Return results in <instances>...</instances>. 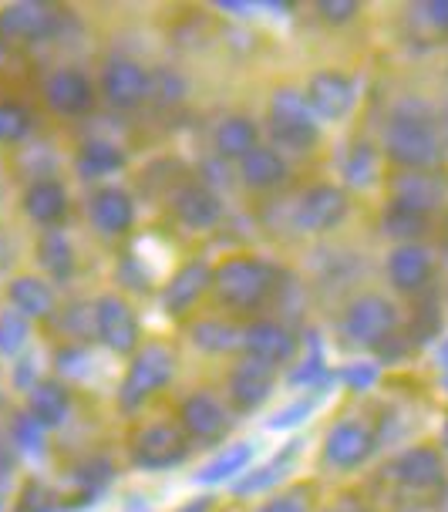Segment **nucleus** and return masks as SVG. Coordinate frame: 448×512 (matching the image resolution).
<instances>
[{
	"instance_id": "1",
	"label": "nucleus",
	"mask_w": 448,
	"mask_h": 512,
	"mask_svg": "<svg viewBox=\"0 0 448 512\" xmlns=\"http://www.w3.org/2000/svg\"><path fill=\"white\" fill-rule=\"evenodd\" d=\"M384 149H388V159L405 172H428L442 162V142H438L432 118L428 112H415L411 105L391 115Z\"/></svg>"
},
{
	"instance_id": "2",
	"label": "nucleus",
	"mask_w": 448,
	"mask_h": 512,
	"mask_svg": "<svg viewBox=\"0 0 448 512\" xmlns=\"http://www.w3.org/2000/svg\"><path fill=\"white\" fill-rule=\"evenodd\" d=\"M273 283H277V270L250 253L230 256L213 270V294L219 297V304L236 310L263 307V300L273 294Z\"/></svg>"
},
{
	"instance_id": "3",
	"label": "nucleus",
	"mask_w": 448,
	"mask_h": 512,
	"mask_svg": "<svg viewBox=\"0 0 448 512\" xmlns=\"http://www.w3.org/2000/svg\"><path fill=\"white\" fill-rule=\"evenodd\" d=\"M270 132L280 145L294 152H307L320 139L317 115L310 112L307 98L294 88H280L270 102Z\"/></svg>"
},
{
	"instance_id": "4",
	"label": "nucleus",
	"mask_w": 448,
	"mask_h": 512,
	"mask_svg": "<svg viewBox=\"0 0 448 512\" xmlns=\"http://www.w3.org/2000/svg\"><path fill=\"white\" fill-rule=\"evenodd\" d=\"M176 374V358L159 344H149L145 351H139L132 358V368H128L125 381H122V401L125 411H135L139 405H145V398H152L159 388H166Z\"/></svg>"
},
{
	"instance_id": "5",
	"label": "nucleus",
	"mask_w": 448,
	"mask_h": 512,
	"mask_svg": "<svg viewBox=\"0 0 448 512\" xmlns=\"http://www.w3.org/2000/svg\"><path fill=\"white\" fill-rule=\"evenodd\" d=\"M395 324H398L395 304L378 294H364L358 300H351L344 310V337L358 347L384 344L395 334Z\"/></svg>"
},
{
	"instance_id": "6",
	"label": "nucleus",
	"mask_w": 448,
	"mask_h": 512,
	"mask_svg": "<svg viewBox=\"0 0 448 512\" xmlns=\"http://www.w3.org/2000/svg\"><path fill=\"white\" fill-rule=\"evenodd\" d=\"M186 455H189V442L182 435V428L166 422L142 428L132 442V459L139 469H152V472L176 469V465L186 462Z\"/></svg>"
},
{
	"instance_id": "7",
	"label": "nucleus",
	"mask_w": 448,
	"mask_h": 512,
	"mask_svg": "<svg viewBox=\"0 0 448 512\" xmlns=\"http://www.w3.org/2000/svg\"><path fill=\"white\" fill-rule=\"evenodd\" d=\"M149 91H152V78H149V71H145L139 61L112 58L105 64L102 95H105V102L112 108H122V112H128V108L142 105L145 98H149Z\"/></svg>"
},
{
	"instance_id": "8",
	"label": "nucleus",
	"mask_w": 448,
	"mask_h": 512,
	"mask_svg": "<svg viewBox=\"0 0 448 512\" xmlns=\"http://www.w3.org/2000/svg\"><path fill=\"white\" fill-rule=\"evenodd\" d=\"M391 475L408 492H435L445 486V462L435 448L418 445L408 448L405 455H398L395 465H391Z\"/></svg>"
},
{
	"instance_id": "9",
	"label": "nucleus",
	"mask_w": 448,
	"mask_h": 512,
	"mask_svg": "<svg viewBox=\"0 0 448 512\" xmlns=\"http://www.w3.org/2000/svg\"><path fill=\"white\" fill-rule=\"evenodd\" d=\"M310 112L320 118H344L354 108V81L344 71L324 68L307 81L304 91Z\"/></svg>"
},
{
	"instance_id": "10",
	"label": "nucleus",
	"mask_w": 448,
	"mask_h": 512,
	"mask_svg": "<svg viewBox=\"0 0 448 512\" xmlns=\"http://www.w3.org/2000/svg\"><path fill=\"white\" fill-rule=\"evenodd\" d=\"M95 327L105 347H112L118 354H132L139 347V320L135 310L118 297H102L95 304Z\"/></svg>"
},
{
	"instance_id": "11",
	"label": "nucleus",
	"mask_w": 448,
	"mask_h": 512,
	"mask_svg": "<svg viewBox=\"0 0 448 512\" xmlns=\"http://www.w3.org/2000/svg\"><path fill=\"white\" fill-rule=\"evenodd\" d=\"M344 216H347L344 192L337 186H314L300 196L294 223L307 233H324V230H334Z\"/></svg>"
},
{
	"instance_id": "12",
	"label": "nucleus",
	"mask_w": 448,
	"mask_h": 512,
	"mask_svg": "<svg viewBox=\"0 0 448 512\" xmlns=\"http://www.w3.org/2000/svg\"><path fill=\"white\" fill-rule=\"evenodd\" d=\"M243 347L250 354V361L277 368V364H287L297 354V337L277 320H256L243 331Z\"/></svg>"
},
{
	"instance_id": "13",
	"label": "nucleus",
	"mask_w": 448,
	"mask_h": 512,
	"mask_svg": "<svg viewBox=\"0 0 448 512\" xmlns=\"http://www.w3.org/2000/svg\"><path fill=\"white\" fill-rule=\"evenodd\" d=\"M61 27V17L51 4H14L0 11V34L24 41H44Z\"/></svg>"
},
{
	"instance_id": "14",
	"label": "nucleus",
	"mask_w": 448,
	"mask_h": 512,
	"mask_svg": "<svg viewBox=\"0 0 448 512\" xmlns=\"http://www.w3.org/2000/svg\"><path fill=\"white\" fill-rule=\"evenodd\" d=\"M432 273H435V260L422 243H401L388 256V280L401 294L422 290L432 280Z\"/></svg>"
},
{
	"instance_id": "15",
	"label": "nucleus",
	"mask_w": 448,
	"mask_h": 512,
	"mask_svg": "<svg viewBox=\"0 0 448 512\" xmlns=\"http://www.w3.org/2000/svg\"><path fill=\"white\" fill-rule=\"evenodd\" d=\"M44 102L58 115H85L95 105V88H91V81L81 71L61 68L44 85Z\"/></svg>"
},
{
	"instance_id": "16",
	"label": "nucleus",
	"mask_w": 448,
	"mask_h": 512,
	"mask_svg": "<svg viewBox=\"0 0 448 512\" xmlns=\"http://www.w3.org/2000/svg\"><path fill=\"white\" fill-rule=\"evenodd\" d=\"M374 452V435L364 422H341L324 438V455L337 469H358V465Z\"/></svg>"
},
{
	"instance_id": "17",
	"label": "nucleus",
	"mask_w": 448,
	"mask_h": 512,
	"mask_svg": "<svg viewBox=\"0 0 448 512\" xmlns=\"http://www.w3.org/2000/svg\"><path fill=\"white\" fill-rule=\"evenodd\" d=\"M445 199V182L435 172H401L391 179V203L415 209L422 216H432L435 206Z\"/></svg>"
},
{
	"instance_id": "18",
	"label": "nucleus",
	"mask_w": 448,
	"mask_h": 512,
	"mask_svg": "<svg viewBox=\"0 0 448 512\" xmlns=\"http://www.w3.org/2000/svg\"><path fill=\"white\" fill-rule=\"evenodd\" d=\"M179 422H182V432L199 438V442H219V438L226 435V411L213 395H206V391H196V395H189L182 401Z\"/></svg>"
},
{
	"instance_id": "19",
	"label": "nucleus",
	"mask_w": 448,
	"mask_h": 512,
	"mask_svg": "<svg viewBox=\"0 0 448 512\" xmlns=\"http://www.w3.org/2000/svg\"><path fill=\"white\" fill-rule=\"evenodd\" d=\"M273 391V368L260 361H243L236 364L233 374H230V401L236 411H243V415H250L263 405V401L270 398Z\"/></svg>"
},
{
	"instance_id": "20",
	"label": "nucleus",
	"mask_w": 448,
	"mask_h": 512,
	"mask_svg": "<svg viewBox=\"0 0 448 512\" xmlns=\"http://www.w3.org/2000/svg\"><path fill=\"white\" fill-rule=\"evenodd\" d=\"M206 290H213V267L203 260H189L186 267L169 280L166 294H162V304H166L169 314H186Z\"/></svg>"
},
{
	"instance_id": "21",
	"label": "nucleus",
	"mask_w": 448,
	"mask_h": 512,
	"mask_svg": "<svg viewBox=\"0 0 448 512\" xmlns=\"http://www.w3.org/2000/svg\"><path fill=\"white\" fill-rule=\"evenodd\" d=\"M172 209H176L179 223L189 226V230H209V226H216L219 216H223L219 196L209 186H199V182L182 186L176 192V199H172Z\"/></svg>"
},
{
	"instance_id": "22",
	"label": "nucleus",
	"mask_w": 448,
	"mask_h": 512,
	"mask_svg": "<svg viewBox=\"0 0 448 512\" xmlns=\"http://www.w3.org/2000/svg\"><path fill=\"white\" fill-rule=\"evenodd\" d=\"M88 216L105 236H118V233H128V226L135 223V203H132L128 192L108 186V189H98L95 196H91Z\"/></svg>"
},
{
	"instance_id": "23",
	"label": "nucleus",
	"mask_w": 448,
	"mask_h": 512,
	"mask_svg": "<svg viewBox=\"0 0 448 512\" xmlns=\"http://www.w3.org/2000/svg\"><path fill=\"white\" fill-rule=\"evenodd\" d=\"M24 209H27V216H31L34 223L54 226V223H61V219L68 216V192H64L61 182L38 179V182H31L27 192H24Z\"/></svg>"
},
{
	"instance_id": "24",
	"label": "nucleus",
	"mask_w": 448,
	"mask_h": 512,
	"mask_svg": "<svg viewBox=\"0 0 448 512\" xmlns=\"http://www.w3.org/2000/svg\"><path fill=\"white\" fill-rule=\"evenodd\" d=\"M71 408V395L61 381H38L31 388V398H27V411L41 428H54L64 422Z\"/></svg>"
},
{
	"instance_id": "25",
	"label": "nucleus",
	"mask_w": 448,
	"mask_h": 512,
	"mask_svg": "<svg viewBox=\"0 0 448 512\" xmlns=\"http://www.w3.org/2000/svg\"><path fill=\"white\" fill-rule=\"evenodd\" d=\"M240 176L250 189H273L287 179V162L280 159V152L256 145L250 155L240 159Z\"/></svg>"
},
{
	"instance_id": "26",
	"label": "nucleus",
	"mask_w": 448,
	"mask_h": 512,
	"mask_svg": "<svg viewBox=\"0 0 448 512\" xmlns=\"http://www.w3.org/2000/svg\"><path fill=\"white\" fill-rule=\"evenodd\" d=\"M256 139H260V128H256L253 118L243 115H230L216 125V152L223 159H243L256 149Z\"/></svg>"
},
{
	"instance_id": "27",
	"label": "nucleus",
	"mask_w": 448,
	"mask_h": 512,
	"mask_svg": "<svg viewBox=\"0 0 448 512\" xmlns=\"http://www.w3.org/2000/svg\"><path fill=\"white\" fill-rule=\"evenodd\" d=\"M7 297H11L14 310L21 317H51L54 310V294L51 287L38 277H17L11 280V287H7Z\"/></svg>"
},
{
	"instance_id": "28",
	"label": "nucleus",
	"mask_w": 448,
	"mask_h": 512,
	"mask_svg": "<svg viewBox=\"0 0 448 512\" xmlns=\"http://www.w3.org/2000/svg\"><path fill=\"white\" fill-rule=\"evenodd\" d=\"M122 166H125V155L115 142L91 139L81 145V152H78V169L85 172V176H108V172H118Z\"/></svg>"
},
{
	"instance_id": "29",
	"label": "nucleus",
	"mask_w": 448,
	"mask_h": 512,
	"mask_svg": "<svg viewBox=\"0 0 448 512\" xmlns=\"http://www.w3.org/2000/svg\"><path fill=\"white\" fill-rule=\"evenodd\" d=\"M253 459V445L250 442H240L233 448H226V452H219L213 462L206 465L203 472H199V482H206V486H216V482L223 479H233V475H240L246 465Z\"/></svg>"
},
{
	"instance_id": "30",
	"label": "nucleus",
	"mask_w": 448,
	"mask_h": 512,
	"mask_svg": "<svg viewBox=\"0 0 448 512\" xmlns=\"http://www.w3.org/2000/svg\"><path fill=\"white\" fill-rule=\"evenodd\" d=\"M381 223H384V233L388 236H395V240H408V243H415L418 236L428 230V216L415 213V209L398 206V203H388Z\"/></svg>"
},
{
	"instance_id": "31",
	"label": "nucleus",
	"mask_w": 448,
	"mask_h": 512,
	"mask_svg": "<svg viewBox=\"0 0 448 512\" xmlns=\"http://www.w3.org/2000/svg\"><path fill=\"white\" fill-rule=\"evenodd\" d=\"M192 344L203 347L209 354H226V351L243 347V334L230 324H213V320H206V324L192 327Z\"/></svg>"
},
{
	"instance_id": "32",
	"label": "nucleus",
	"mask_w": 448,
	"mask_h": 512,
	"mask_svg": "<svg viewBox=\"0 0 448 512\" xmlns=\"http://www.w3.org/2000/svg\"><path fill=\"white\" fill-rule=\"evenodd\" d=\"M38 256H41V267L51 273L54 280H64L71 277L75 270V260H71V246L64 240L61 233H48L44 240L38 243Z\"/></svg>"
},
{
	"instance_id": "33",
	"label": "nucleus",
	"mask_w": 448,
	"mask_h": 512,
	"mask_svg": "<svg viewBox=\"0 0 448 512\" xmlns=\"http://www.w3.org/2000/svg\"><path fill=\"white\" fill-rule=\"evenodd\" d=\"M31 112L17 102H0V142H21L31 135Z\"/></svg>"
},
{
	"instance_id": "34",
	"label": "nucleus",
	"mask_w": 448,
	"mask_h": 512,
	"mask_svg": "<svg viewBox=\"0 0 448 512\" xmlns=\"http://www.w3.org/2000/svg\"><path fill=\"white\" fill-rule=\"evenodd\" d=\"M27 341V317H21L17 310H7L0 317V354H17Z\"/></svg>"
},
{
	"instance_id": "35",
	"label": "nucleus",
	"mask_w": 448,
	"mask_h": 512,
	"mask_svg": "<svg viewBox=\"0 0 448 512\" xmlns=\"http://www.w3.org/2000/svg\"><path fill=\"white\" fill-rule=\"evenodd\" d=\"M361 7L354 4V0H320L317 4V14L324 17L327 24H347L358 17Z\"/></svg>"
},
{
	"instance_id": "36",
	"label": "nucleus",
	"mask_w": 448,
	"mask_h": 512,
	"mask_svg": "<svg viewBox=\"0 0 448 512\" xmlns=\"http://www.w3.org/2000/svg\"><path fill=\"white\" fill-rule=\"evenodd\" d=\"M17 438H21L24 445H31L34 452H41V425L34 422V418H21V422H17Z\"/></svg>"
},
{
	"instance_id": "37",
	"label": "nucleus",
	"mask_w": 448,
	"mask_h": 512,
	"mask_svg": "<svg viewBox=\"0 0 448 512\" xmlns=\"http://www.w3.org/2000/svg\"><path fill=\"white\" fill-rule=\"evenodd\" d=\"M307 415H310V401H297L294 408L280 411V415L270 422V428H290V425H297V418H307Z\"/></svg>"
},
{
	"instance_id": "38",
	"label": "nucleus",
	"mask_w": 448,
	"mask_h": 512,
	"mask_svg": "<svg viewBox=\"0 0 448 512\" xmlns=\"http://www.w3.org/2000/svg\"><path fill=\"white\" fill-rule=\"evenodd\" d=\"M260 512H307V506L300 502V496H277L267 506H260Z\"/></svg>"
},
{
	"instance_id": "39",
	"label": "nucleus",
	"mask_w": 448,
	"mask_h": 512,
	"mask_svg": "<svg viewBox=\"0 0 448 512\" xmlns=\"http://www.w3.org/2000/svg\"><path fill=\"white\" fill-rule=\"evenodd\" d=\"M422 11L428 14V21H432L435 27L448 31V0H432V4H425Z\"/></svg>"
},
{
	"instance_id": "40",
	"label": "nucleus",
	"mask_w": 448,
	"mask_h": 512,
	"mask_svg": "<svg viewBox=\"0 0 448 512\" xmlns=\"http://www.w3.org/2000/svg\"><path fill=\"white\" fill-rule=\"evenodd\" d=\"M209 506H213V499H196V502H189V506L179 509V512H209Z\"/></svg>"
},
{
	"instance_id": "41",
	"label": "nucleus",
	"mask_w": 448,
	"mask_h": 512,
	"mask_svg": "<svg viewBox=\"0 0 448 512\" xmlns=\"http://www.w3.org/2000/svg\"><path fill=\"white\" fill-rule=\"evenodd\" d=\"M438 512H448V486L442 492V499H438Z\"/></svg>"
},
{
	"instance_id": "42",
	"label": "nucleus",
	"mask_w": 448,
	"mask_h": 512,
	"mask_svg": "<svg viewBox=\"0 0 448 512\" xmlns=\"http://www.w3.org/2000/svg\"><path fill=\"white\" fill-rule=\"evenodd\" d=\"M327 512H334V509H327Z\"/></svg>"
}]
</instances>
